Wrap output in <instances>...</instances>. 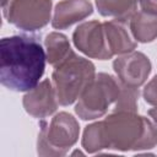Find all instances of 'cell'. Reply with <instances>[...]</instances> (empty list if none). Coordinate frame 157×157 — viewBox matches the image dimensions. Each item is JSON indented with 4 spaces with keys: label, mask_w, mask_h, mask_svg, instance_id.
I'll return each mask as SVG.
<instances>
[{
    "label": "cell",
    "mask_w": 157,
    "mask_h": 157,
    "mask_svg": "<svg viewBox=\"0 0 157 157\" xmlns=\"http://www.w3.org/2000/svg\"><path fill=\"white\" fill-rule=\"evenodd\" d=\"M150 59L140 52H130L117 58L113 63V69L118 78L131 87H140L147 80L151 72Z\"/></svg>",
    "instance_id": "ba28073f"
},
{
    "label": "cell",
    "mask_w": 157,
    "mask_h": 157,
    "mask_svg": "<svg viewBox=\"0 0 157 157\" xmlns=\"http://www.w3.org/2000/svg\"><path fill=\"white\" fill-rule=\"evenodd\" d=\"M101 123L107 150L139 151L157 145L156 125L136 112L114 110Z\"/></svg>",
    "instance_id": "7a4b0ae2"
},
{
    "label": "cell",
    "mask_w": 157,
    "mask_h": 157,
    "mask_svg": "<svg viewBox=\"0 0 157 157\" xmlns=\"http://www.w3.org/2000/svg\"><path fill=\"white\" fill-rule=\"evenodd\" d=\"M130 31L140 43H150L157 37V16L140 11L135 12L130 18Z\"/></svg>",
    "instance_id": "7c38bea8"
},
{
    "label": "cell",
    "mask_w": 157,
    "mask_h": 157,
    "mask_svg": "<svg viewBox=\"0 0 157 157\" xmlns=\"http://www.w3.org/2000/svg\"><path fill=\"white\" fill-rule=\"evenodd\" d=\"M92 12L93 7L88 0H63L55 6L52 26L56 29H64L88 17Z\"/></svg>",
    "instance_id": "30bf717a"
},
{
    "label": "cell",
    "mask_w": 157,
    "mask_h": 157,
    "mask_svg": "<svg viewBox=\"0 0 157 157\" xmlns=\"http://www.w3.org/2000/svg\"><path fill=\"white\" fill-rule=\"evenodd\" d=\"M142 94L148 104L157 107V75L145 86Z\"/></svg>",
    "instance_id": "2e32d148"
},
{
    "label": "cell",
    "mask_w": 157,
    "mask_h": 157,
    "mask_svg": "<svg viewBox=\"0 0 157 157\" xmlns=\"http://www.w3.org/2000/svg\"><path fill=\"white\" fill-rule=\"evenodd\" d=\"M80 134L77 120L66 112H60L50 120L42 121L37 150L39 156H64L76 144Z\"/></svg>",
    "instance_id": "5b68a950"
},
{
    "label": "cell",
    "mask_w": 157,
    "mask_h": 157,
    "mask_svg": "<svg viewBox=\"0 0 157 157\" xmlns=\"http://www.w3.org/2000/svg\"><path fill=\"white\" fill-rule=\"evenodd\" d=\"M121 81L112 75L101 72L83 90L75 107L76 114L83 120H93L103 117L112 104L119 99Z\"/></svg>",
    "instance_id": "277c9868"
},
{
    "label": "cell",
    "mask_w": 157,
    "mask_h": 157,
    "mask_svg": "<svg viewBox=\"0 0 157 157\" xmlns=\"http://www.w3.org/2000/svg\"><path fill=\"white\" fill-rule=\"evenodd\" d=\"M9 1H10V0H1V6H2V7H4V6H6Z\"/></svg>",
    "instance_id": "d6986e66"
},
{
    "label": "cell",
    "mask_w": 157,
    "mask_h": 157,
    "mask_svg": "<svg viewBox=\"0 0 157 157\" xmlns=\"http://www.w3.org/2000/svg\"><path fill=\"white\" fill-rule=\"evenodd\" d=\"M148 114H150V117L153 119V121L157 124V107L151 108V109L148 110Z\"/></svg>",
    "instance_id": "ac0fdd59"
},
{
    "label": "cell",
    "mask_w": 157,
    "mask_h": 157,
    "mask_svg": "<svg viewBox=\"0 0 157 157\" xmlns=\"http://www.w3.org/2000/svg\"><path fill=\"white\" fill-rule=\"evenodd\" d=\"M47 61L54 67L67 59L74 52L70 47L69 39L65 34L59 32L49 33L44 39Z\"/></svg>",
    "instance_id": "4fadbf2b"
},
{
    "label": "cell",
    "mask_w": 157,
    "mask_h": 157,
    "mask_svg": "<svg viewBox=\"0 0 157 157\" xmlns=\"http://www.w3.org/2000/svg\"><path fill=\"white\" fill-rule=\"evenodd\" d=\"M72 40L75 47L90 58L107 60L113 56L107 43L103 23L98 21L81 23L74 31Z\"/></svg>",
    "instance_id": "52a82bcc"
},
{
    "label": "cell",
    "mask_w": 157,
    "mask_h": 157,
    "mask_svg": "<svg viewBox=\"0 0 157 157\" xmlns=\"http://www.w3.org/2000/svg\"><path fill=\"white\" fill-rule=\"evenodd\" d=\"M2 9L9 23L32 32L48 25L52 15V0H10Z\"/></svg>",
    "instance_id": "8992f818"
},
{
    "label": "cell",
    "mask_w": 157,
    "mask_h": 157,
    "mask_svg": "<svg viewBox=\"0 0 157 157\" xmlns=\"http://www.w3.org/2000/svg\"><path fill=\"white\" fill-rule=\"evenodd\" d=\"M144 12L157 16V0H137Z\"/></svg>",
    "instance_id": "e0dca14e"
},
{
    "label": "cell",
    "mask_w": 157,
    "mask_h": 157,
    "mask_svg": "<svg viewBox=\"0 0 157 157\" xmlns=\"http://www.w3.org/2000/svg\"><path fill=\"white\" fill-rule=\"evenodd\" d=\"M103 27L108 47L113 55H123L132 52L136 48V42L129 33L125 26V21L114 18L112 21L104 22Z\"/></svg>",
    "instance_id": "8fae6325"
},
{
    "label": "cell",
    "mask_w": 157,
    "mask_h": 157,
    "mask_svg": "<svg viewBox=\"0 0 157 157\" xmlns=\"http://www.w3.org/2000/svg\"><path fill=\"white\" fill-rule=\"evenodd\" d=\"M94 65L72 53L67 59L54 67L52 78L58 102L61 105L72 104L88 83L94 78Z\"/></svg>",
    "instance_id": "3957f363"
},
{
    "label": "cell",
    "mask_w": 157,
    "mask_h": 157,
    "mask_svg": "<svg viewBox=\"0 0 157 157\" xmlns=\"http://www.w3.org/2000/svg\"><path fill=\"white\" fill-rule=\"evenodd\" d=\"M23 108L33 118L43 119L52 115L58 108L54 85L47 78L23 96Z\"/></svg>",
    "instance_id": "9c48e42d"
},
{
    "label": "cell",
    "mask_w": 157,
    "mask_h": 157,
    "mask_svg": "<svg viewBox=\"0 0 157 157\" xmlns=\"http://www.w3.org/2000/svg\"><path fill=\"white\" fill-rule=\"evenodd\" d=\"M137 2V0H96V6L102 16L125 21L136 12Z\"/></svg>",
    "instance_id": "5bb4252c"
},
{
    "label": "cell",
    "mask_w": 157,
    "mask_h": 157,
    "mask_svg": "<svg viewBox=\"0 0 157 157\" xmlns=\"http://www.w3.org/2000/svg\"><path fill=\"white\" fill-rule=\"evenodd\" d=\"M82 147L88 153H96L105 148L101 121H96L86 126L83 131V136H82Z\"/></svg>",
    "instance_id": "9a60e30c"
},
{
    "label": "cell",
    "mask_w": 157,
    "mask_h": 157,
    "mask_svg": "<svg viewBox=\"0 0 157 157\" xmlns=\"http://www.w3.org/2000/svg\"><path fill=\"white\" fill-rule=\"evenodd\" d=\"M47 54L32 36H11L0 42V82L16 92H28L42 78Z\"/></svg>",
    "instance_id": "6da1fadb"
}]
</instances>
